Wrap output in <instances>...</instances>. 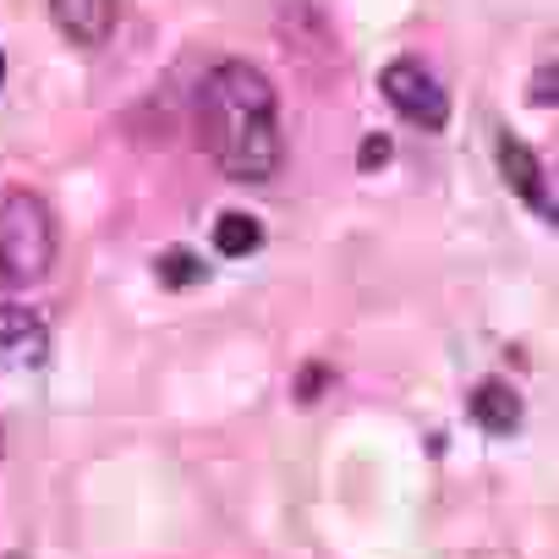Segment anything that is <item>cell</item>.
Masks as SVG:
<instances>
[{
	"label": "cell",
	"instance_id": "4",
	"mask_svg": "<svg viewBox=\"0 0 559 559\" xmlns=\"http://www.w3.org/2000/svg\"><path fill=\"white\" fill-rule=\"evenodd\" d=\"M499 176H504V187L537 214V219H548L554 225V187H548V176H543V159L521 143V138H499Z\"/></svg>",
	"mask_w": 559,
	"mask_h": 559
},
{
	"label": "cell",
	"instance_id": "8",
	"mask_svg": "<svg viewBox=\"0 0 559 559\" xmlns=\"http://www.w3.org/2000/svg\"><path fill=\"white\" fill-rule=\"evenodd\" d=\"M258 247H263V225H258L252 214L230 209V214L214 219V252H219V258H247V252H258Z\"/></svg>",
	"mask_w": 559,
	"mask_h": 559
},
{
	"label": "cell",
	"instance_id": "14",
	"mask_svg": "<svg viewBox=\"0 0 559 559\" xmlns=\"http://www.w3.org/2000/svg\"><path fill=\"white\" fill-rule=\"evenodd\" d=\"M0 444H7V433H0Z\"/></svg>",
	"mask_w": 559,
	"mask_h": 559
},
{
	"label": "cell",
	"instance_id": "11",
	"mask_svg": "<svg viewBox=\"0 0 559 559\" xmlns=\"http://www.w3.org/2000/svg\"><path fill=\"white\" fill-rule=\"evenodd\" d=\"M554 83H559V72H554V61L537 72V83H532V105H554Z\"/></svg>",
	"mask_w": 559,
	"mask_h": 559
},
{
	"label": "cell",
	"instance_id": "12",
	"mask_svg": "<svg viewBox=\"0 0 559 559\" xmlns=\"http://www.w3.org/2000/svg\"><path fill=\"white\" fill-rule=\"evenodd\" d=\"M319 384H324V368H308L297 384V401H319Z\"/></svg>",
	"mask_w": 559,
	"mask_h": 559
},
{
	"label": "cell",
	"instance_id": "9",
	"mask_svg": "<svg viewBox=\"0 0 559 559\" xmlns=\"http://www.w3.org/2000/svg\"><path fill=\"white\" fill-rule=\"evenodd\" d=\"M154 274H159L165 292H187V286H203L209 280V263L198 252H187V247H170V252L154 258Z\"/></svg>",
	"mask_w": 559,
	"mask_h": 559
},
{
	"label": "cell",
	"instance_id": "10",
	"mask_svg": "<svg viewBox=\"0 0 559 559\" xmlns=\"http://www.w3.org/2000/svg\"><path fill=\"white\" fill-rule=\"evenodd\" d=\"M390 154H395V143L384 138V132H373V138H362V148H357V170H384L390 165Z\"/></svg>",
	"mask_w": 559,
	"mask_h": 559
},
{
	"label": "cell",
	"instance_id": "6",
	"mask_svg": "<svg viewBox=\"0 0 559 559\" xmlns=\"http://www.w3.org/2000/svg\"><path fill=\"white\" fill-rule=\"evenodd\" d=\"M50 346V330L34 308L17 302H0V368H17V362H39Z\"/></svg>",
	"mask_w": 559,
	"mask_h": 559
},
{
	"label": "cell",
	"instance_id": "3",
	"mask_svg": "<svg viewBox=\"0 0 559 559\" xmlns=\"http://www.w3.org/2000/svg\"><path fill=\"white\" fill-rule=\"evenodd\" d=\"M379 88H384V99L395 105L401 121H412L417 132H444V121H450V99H444L439 78H433L423 61H412V56L390 61V67L379 72Z\"/></svg>",
	"mask_w": 559,
	"mask_h": 559
},
{
	"label": "cell",
	"instance_id": "5",
	"mask_svg": "<svg viewBox=\"0 0 559 559\" xmlns=\"http://www.w3.org/2000/svg\"><path fill=\"white\" fill-rule=\"evenodd\" d=\"M50 17H56V28H61L72 45L94 50V45H105V39L116 34L121 0H50Z\"/></svg>",
	"mask_w": 559,
	"mask_h": 559
},
{
	"label": "cell",
	"instance_id": "2",
	"mask_svg": "<svg viewBox=\"0 0 559 559\" xmlns=\"http://www.w3.org/2000/svg\"><path fill=\"white\" fill-rule=\"evenodd\" d=\"M56 263V214L39 192L0 198V292L39 286Z\"/></svg>",
	"mask_w": 559,
	"mask_h": 559
},
{
	"label": "cell",
	"instance_id": "13",
	"mask_svg": "<svg viewBox=\"0 0 559 559\" xmlns=\"http://www.w3.org/2000/svg\"><path fill=\"white\" fill-rule=\"evenodd\" d=\"M0 88H7V56H0Z\"/></svg>",
	"mask_w": 559,
	"mask_h": 559
},
{
	"label": "cell",
	"instance_id": "1",
	"mask_svg": "<svg viewBox=\"0 0 559 559\" xmlns=\"http://www.w3.org/2000/svg\"><path fill=\"white\" fill-rule=\"evenodd\" d=\"M198 143L230 181H269L286 159L274 83L252 61H219L198 83Z\"/></svg>",
	"mask_w": 559,
	"mask_h": 559
},
{
	"label": "cell",
	"instance_id": "7",
	"mask_svg": "<svg viewBox=\"0 0 559 559\" xmlns=\"http://www.w3.org/2000/svg\"><path fill=\"white\" fill-rule=\"evenodd\" d=\"M472 423H477L483 433H493V439L515 433V428H521V395H515L504 379L477 384V390H472Z\"/></svg>",
	"mask_w": 559,
	"mask_h": 559
}]
</instances>
